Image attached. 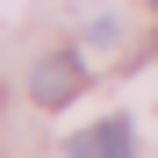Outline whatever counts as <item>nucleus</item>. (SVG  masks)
<instances>
[{"label": "nucleus", "mask_w": 158, "mask_h": 158, "mask_svg": "<svg viewBox=\"0 0 158 158\" xmlns=\"http://www.w3.org/2000/svg\"><path fill=\"white\" fill-rule=\"evenodd\" d=\"M79 86H86V65H79L72 50H58V58H43L29 72V101H36V108H65Z\"/></svg>", "instance_id": "f257e3e1"}, {"label": "nucleus", "mask_w": 158, "mask_h": 158, "mask_svg": "<svg viewBox=\"0 0 158 158\" xmlns=\"http://www.w3.org/2000/svg\"><path fill=\"white\" fill-rule=\"evenodd\" d=\"M72 158H137V151H129V122L115 115V122L86 129V137H72Z\"/></svg>", "instance_id": "f03ea898"}, {"label": "nucleus", "mask_w": 158, "mask_h": 158, "mask_svg": "<svg viewBox=\"0 0 158 158\" xmlns=\"http://www.w3.org/2000/svg\"><path fill=\"white\" fill-rule=\"evenodd\" d=\"M151 7H158V0H151Z\"/></svg>", "instance_id": "7ed1b4c3"}]
</instances>
